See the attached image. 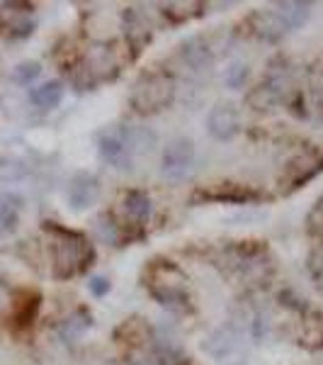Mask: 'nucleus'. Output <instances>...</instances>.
<instances>
[{
  "label": "nucleus",
  "mask_w": 323,
  "mask_h": 365,
  "mask_svg": "<svg viewBox=\"0 0 323 365\" xmlns=\"http://www.w3.org/2000/svg\"><path fill=\"white\" fill-rule=\"evenodd\" d=\"M207 129L216 141H228L238 132V110L231 103H219L209 110Z\"/></svg>",
  "instance_id": "8"
},
{
  "label": "nucleus",
  "mask_w": 323,
  "mask_h": 365,
  "mask_svg": "<svg viewBox=\"0 0 323 365\" xmlns=\"http://www.w3.org/2000/svg\"><path fill=\"white\" fill-rule=\"evenodd\" d=\"M248 66L245 63H231V66L226 68V76H224V81H226V86L228 88H240L245 83V78H248Z\"/></svg>",
  "instance_id": "24"
},
{
  "label": "nucleus",
  "mask_w": 323,
  "mask_h": 365,
  "mask_svg": "<svg viewBox=\"0 0 323 365\" xmlns=\"http://www.w3.org/2000/svg\"><path fill=\"white\" fill-rule=\"evenodd\" d=\"M263 197V192L253 190L248 185H238V182H216V185L209 187H197L195 195H192V202H236V205H248V202H258Z\"/></svg>",
  "instance_id": "7"
},
{
  "label": "nucleus",
  "mask_w": 323,
  "mask_h": 365,
  "mask_svg": "<svg viewBox=\"0 0 323 365\" xmlns=\"http://www.w3.org/2000/svg\"><path fill=\"white\" fill-rule=\"evenodd\" d=\"M236 341H238L236 329H233V327H221L219 331L211 334V339L204 344V349H207L214 358H224L233 349H236Z\"/></svg>",
  "instance_id": "17"
},
{
  "label": "nucleus",
  "mask_w": 323,
  "mask_h": 365,
  "mask_svg": "<svg viewBox=\"0 0 323 365\" xmlns=\"http://www.w3.org/2000/svg\"><path fill=\"white\" fill-rule=\"evenodd\" d=\"M307 227H309V232H323V195L316 200L314 202V207H311L309 212V217H307Z\"/></svg>",
  "instance_id": "27"
},
{
  "label": "nucleus",
  "mask_w": 323,
  "mask_h": 365,
  "mask_svg": "<svg viewBox=\"0 0 323 365\" xmlns=\"http://www.w3.org/2000/svg\"><path fill=\"white\" fill-rule=\"evenodd\" d=\"M122 205H125L127 215L137 222H146L151 217V212H154V202H151V197L144 190H127Z\"/></svg>",
  "instance_id": "16"
},
{
  "label": "nucleus",
  "mask_w": 323,
  "mask_h": 365,
  "mask_svg": "<svg viewBox=\"0 0 323 365\" xmlns=\"http://www.w3.org/2000/svg\"><path fill=\"white\" fill-rule=\"evenodd\" d=\"M10 34H13V37H29V34L34 32V22L32 20H27V17H17V20H13L10 22Z\"/></svg>",
  "instance_id": "28"
},
{
  "label": "nucleus",
  "mask_w": 323,
  "mask_h": 365,
  "mask_svg": "<svg viewBox=\"0 0 323 365\" xmlns=\"http://www.w3.org/2000/svg\"><path fill=\"white\" fill-rule=\"evenodd\" d=\"M5 27V22H3V15H0V29H3Z\"/></svg>",
  "instance_id": "30"
},
{
  "label": "nucleus",
  "mask_w": 323,
  "mask_h": 365,
  "mask_svg": "<svg viewBox=\"0 0 323 365\" xmlns=\"http://www.w3.org/2000/svg\"><path fill=\"white\" fill-rule=\"evenodd\" d=\"M180 56H183V61L187 63V66L195 68V71L207 68V66H211V61H214L209 44L204 42L202 37H190V39H185V42L180 44Z\"/></svg>",
  "instance_id": "11"
},
{
  "label": "nucleus",
  "mask_w": 323,
  "mask_h": 365,
  "mask_svg": "<svg viewBox=\"0 0 323 365\" xmlns=\"http://www.w3.org/2000/svg\"><path fill=\"white\" fill-rule=\"evenodd\" d=\"M245 25L250 27V34H255L258 39H265V42H277L287 32L275 10H255L253 15H248Z\"/></svg>",
  "instance_id": "10"
},
{
  "label": "nucleus",
  "mask_w": 323,
  "mask_h": 365,
  "mask_svg": "<svg viewBox=\"0 0 323 365\" xmlns=\"http://www.w3.org/2000/svg\"><path fill=\"white\" fill-rule=\"evenodd\" d=\"M125 22H127L125 27H127L129 42L137 46V51H141V46H144L151 39V25H149V20H146V17L141 15L137 8H132V10H127V13H125Z\"/></svg>",
  "instance_id": "13"
},
{
  "label": "nucleus",
  "mask_w": 323,
  "mask_h": 365,
  "mask_svg": "<svg viewBox=\"0 0 323 365\" xmlns=\"http://www.w3.org/2000/svg\"><path fill=\"white\" fill-rule=\"evenodd\" d=\"M92 324V317L88 314L85 309H78L75 314H70L66 322L61 324V329H58V334H61V339L66 341V344H70V341H78L83 334L90 329Z\"/></svg>",
  "instance_id": "20"
},
{
  "label": "nucleus",
  "mask_w": 323,
  "mask_h": 365,
  "mask_svg": "<svg viewBox=\"0 0 323 365\" xmlns=\"http://www.w3.org/2000/svg\"><path fill=\"white\" fill-rule=\"evenodd\" d=\"M192 166H195V144L187 137H178L168 141V146L163 149L161 158V173L163 178L180 182L190 175Z\"/></svg>",
  "instance_id": "6"
},
{
  "label": "nucleus",
  "mask_w": 323,
  "mask_h": 365,
  "mask_svg": "<svg viewBox=\"0 0 323 365\" xmlns=\"http://www.w3.org/2000/svg\"><path fill=\"white\" fill-rule=\"evenodd\" d=\"M97 197H100V182L95 175H90V173L73 175V180H70V185H68L70 207L75 212H83L88 207H92V205L97 202Z\"/></svg>",
  "instance_id": "9"
},
{
  "label": "nucleus",
  "mask_w": 323,
  "mask_h": 365,
  "mask_svg": "<svg viewBox=\"0 0 323 365\" xmlns=\"http://www.w3.org/2000/svg\"><path fill=\"white\" fill-rule=\"evenodd\" d=\"M88 290H90L95 297H105L110 292V280H105V278H90V282H88Z\"/></svg>",
  "instance_id": "29"
},
{
  "label": "nucleus",
  "mask_w": 323,
  "mask_h": 365,
  "mask_svg": "<svg viewBox=\"0 0 323 365\" xmlns=\"http://www.w3.org/2000/svg\"><path fill=\"white\" fill-rule=\"evenodd\" d=\"M127 365H163V358L158 353L144 351V349H134L129 353Z\"/></svg>",
  "instance_id": "25"
},
{
  "label": "nucleus",
  "mask_w": 323,
  "mask_h": 365,
  "mask_svg": "<svg viewBox=\"0 0 323 365\" xmlns=\"http://www.w3.org/2000/svg\"><path fill=\"white\" fill-rule=\"evenodd\" d=\"M20 210L22 200L15 195H3L0 197V237L10 234L20 222Z\"/></svg>",
  "instance_id": "19"
},
{
  "label": "nucleus",
  "mask_w": 323,
  "mask_h": 365,
  "mask_svg": "<svg viewBox=\"0 0 323 365\" xmlns=\"http://www.w3.org/2000/svg\"><path fill=\"white\" fill-rule=\"evenodd\" d=\"M29 173L25 161L13 156H0V182H17Z\"/></svg>",
  "instance_id": "21"
},
{
  "label": "nucleus",
  "mask_w": 323,
  "mask_h": 365,
  "mask_svg": "<svg viewBox=\"0 0 323 365\" xmlns=\"http://www.w3.org/2000/svg\"><path fill=\"white\" fill-rule=\"evenodd\" d=\"M127 141H129V151L134 158L146 156L154 151L156 146V132H151L149 127H127Z\"/></svg>",
  "instance_id": "15"
},
{
  "label": "nucleus",
  "mask_w": 323,
  "mask_h": 365,
  "mask_svg": "<svg viewBox=\"0 0 323 365\" xmlns=\"http://www.w3.org/2000/svg\"><path fill=\"white\" fill-rule=\"evenodd\" d=\"M175 100V81L163 71H149L139 76V81L132 88L129 103L139 115H154L166 110Z\"/></svg>",
  "instance_id": "3"
},
{
  "label": "nucleus",
  "mask_w": 323,
  "mask_h": 365,
  "mask_svg": "<svg viewBox=\"0 0 323 365\" xmlns=\"http://www.w3.org/2000/svg\"><path fill=\"white\" fill-rule=\"evenodd\" d=\"M39 73H42V66L37 61H22L13 68V81L20 86H29Z\"/></svg>",
  "instance_id": "23"
},
{
  "label": "nucleus",
  "mask_w": 323,
  "mask_h": 365,
  "mask_svg": "<svg viewBox=\"0 0 323 365\" xmlns=\"http://www.w3.org/2000/svg\"><path fill=\"white\" fill-rule=\"evenodd\" d=\"M44 229L51 237V258H54V278L68 280L80 275L88 266L95 261V249L90 239L80 232H73L68 227H61L56 222H46Z\"/></svg>",
  "instance_id": "1"
},
{
  "label": "nucleus",
  "mask_w": 323,
  "mask_h": 365,
  "mask_svg": "<svg viewBox=\"0 0 323 365\" xmlns=\"http://www.w3.org/2000/svg\"><path fill=\"white\" fill-rule=\"evenodd\" d=\"M282 100H285V98H282L280 93L275 91V88L270 86V83H265V81H263L260 86L250 88L248 96H245V103H248L253 110H258V113H265V110L277 108Z\"/></svg>",
  "instance_id": "14"
},
{
  "label": "nucleus",
  "mask_w": 323,
  "mask_h": 365,
  "mask_svg": "<svg viewBox=\"0 0 323 365\" xmlns=\"http://www.w3.org/2000/svg\"><path fill=\"white\" fill-rule=\"evenodd\" d=\"M146 287L163 307L185 309L190 304L185 273L173 261H154L146 268Z\"/></svg>",
  "instance_id": "2"
},
{
  "label": "nucleus",
  "mask_w": 323,
  "mask_h": 365,
  "mask_svg": "<svg viewBox=\"0 0 323 365\" xmlns=\"http://www.w3.org/2000/svg\"><path fill=\"white\" fill-rule=\"evenodd\" d=\"M29 100H32V103L37 105V108H42V110L56 108V105L63 100V83H61V81H49V83L34 88V91L29 93Z\"/></svg>",
  "instance_id": "18"
},
{
  "label": "nucleus",
  "mask_w": 323,
  "mask_h": 365,
  "mask_svg": "<svg viewBox=\"0 0 323 365\" xmlns=\"http://www.w3.org/2000/svg\"><path fill=\"white\" fill-rule=\"evenodd\" d=\"M97 149L105 163H110L117 170H132L137 158L129 151V141H127V127L115 125L107 127L97 134Z\"/></svg>",
  "instance_id": "5"
},
{
  "label": "nucleus",
  "mask_w": 323,
  "mask_h": 365,
  "mask_svg": "<svg viewBox=\"0 0 323 365\" xmlns=\"http://www.w3.org/2000/svg\"><path fill=\"white\" fill-rule=\"evenodd\" d=\"M311 13V3H302V0H287V3L275 5V15L280 17V22L285 25V29H297L309 20Z\"/></svg>",
  "instance_id": "12"
},
{
  "label": "nucleus",
  "mask_w": 323,
  "mask_h": 365,
  "mask_svg": "<svg viewBox=\"0 0 323 365\" xmlns=\"http://www.w3.org/2000/svg\"><path fill=\"white\" fill-rule=\"evenodd\" d=\"M309 273L316 280V285H323V246L311 251L309 256Z\"/></svg>",
  "instance_id": "26"
},
{
  "label": "nucleus",
  "mask_w": 323,
  "mask_h": 365,
  "mask_svg": "<svg viewBox=\"0 0 323 365\" xmlns=\"http://www.w3.org/2000/svg\"><path fill=\"white\" fill-rule=\"evenodd\" d=\"M323 170V149L319 146H307L297 156H292L285 166V173L280 178L282 192H295L297 187L307 185Z\"/></svg>",
  "instance_id": "4"
},
{
  "label": "nucleus",
  "mask_w": 323,
  "mask_h": 365,
  "mask_svg": "<svg viewBox=\"0 0 323 365\" xmlns=\"http://www.w3.org/2000/svg\"><path fill=\"white\" fill-rule=\"evenodd\" d=\"M97 232H100V237H102V241H107V244H120L122 241V229L115 222L112 215L97 217Z\"/></svg>",
  "instance_id": "22"
}]
</instances>
